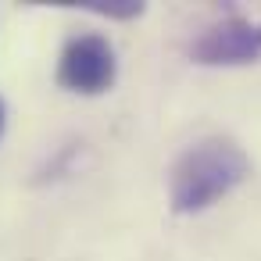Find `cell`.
Instances as JSON below:
<instances>
[{
	"label": "cell",
	"instance_id": "1",
	"mask_svg": "<svg viewBox=\"0 0 261 261\" xmlns=\"http://www.w3.org/2000/svg\"><path fill=\"white\" fill-rule=\"evenodd\" d=\"M250 175V158L229 136H204L190 143L168 172V204L175 215H200L229 197Z\"/></svg>",
	"mask_w": 261,
	"mask_h": 261
},
{
	"label": "cell",
	"instance_id": "2",
	"mask_svg": "<svg viewBox=\"0 0 261 261\" xmlns=\"http://www.w3.org/2000/svg\"><path fill=\"white\" fill-rule=\"evenodd\" d=\"M115 75H118V58H115V47H111L108 36L79 33L61 47L58 83L65 90L97 97V93H108L115 86Z\"/></svg>",
	"mask_w": 261,
	"mask_h": 261
},
{
	"label": "cell",
	"instance_id": "3",
	"mask_svg": "<svg viewBox=\"0 0 261 261\" xmlns=\"http://www.w3.org/2000/svg\"><path fill=\"white\" fill-rule=\"evenodd\" d=\"M190 58L197 65H250L261 61V22L229 18L211 25L197 36L190 47Z\"/></svg>",
	"mask_w": 261,
	"mask_h": 261
},
{
	"label": "cell",
	"instance_id": "4",
	"mask_svg": "<svg viewBox=\"0 0 261 261\" xmlns=\"http://www.w3.org/2000/svg\"><path fill=\"white\" fill-rule=\"evenodd\" d=\"M4 118H8V111H4V100H0V136H4Z\"/></svg>",
	"mask_w": 261,
	"mask_h": 261
}]
</instances>
